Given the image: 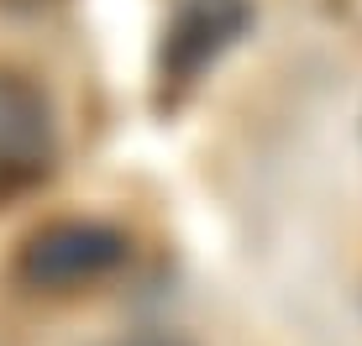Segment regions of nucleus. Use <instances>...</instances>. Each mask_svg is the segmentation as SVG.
<instances>
[{
    "label": "nucleus",
    "instance_id": "nucleus-2",
    "mask_svg": "<svg viewBox=\"0 0 362 346\" xmlns=\"http://www.w3.org/2000/svg\"><path fill=\"white\" fill-rule=\"evenodd\" d=\"M58 157V121L27 73L0 68V205L37 189Z\"/></svg>",
    "mask_w": 362,
    "mask_h": 346
},
{
    "label": "nucleus",
    "instance_id": "nucleus-3",
    "mask_svg": "<svg viewBox=\"0 0 362 346\" xmlns=\"http://www.w3.org/2000/svg\"><path fill=\"white\" fill-rule=\"evenodd\" d=\"M247 21H252L247 0H179V11H173V21L163 32V58H158L163 95L189 90L199 73L247 32Z\"/></svg>",
    "mask_w": 362,
    "mask_h": 346
},
{
    "label": "nucleus",
    "instance_id": "nucleus-1",
    "mask_svg": "<svg viewBox=\"0 0 362 346\" xmlns=\"http://www.w3.org/2000/svg\"><path fill=\"white\" fill-rule=\"evenodd\" d=\"M132 257L127 231L105 220H53L32 231L16 252V278L37 294H74L84 283L110 278Z\"/></svg>",
    "mask_w": 362,
    "mask_h": 346
},
{
    "label": "nucleus",
    "instance_id": "nucleus-4",
    "mask_svg": "<svg viewBox=\"0 0 362 346\" xmlns=\"http://www.w3.org/2000/svg\"><path fill=\"white\" fill-rule=\"evenodd\" d=\"M105 346H194V341L163 336V330H136V336H121V341H105Z\"/></svg>",
    "mask_w": 362,
    "mask_h": 346
}]
</instances>
